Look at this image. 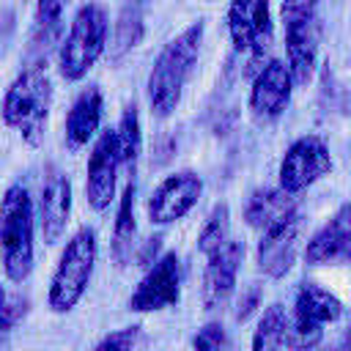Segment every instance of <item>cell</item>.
<instances>
[{
    "label": "cell",
    "mask_w": 351,
    "mask_h": 351,
    "mask_svg": "<svg viewBox=\"0 0 351 351\" xmlns=\"http://www.w3.org/2000/svg\"><path fill=\"white\" fill-rule=\"evenodd\" d=\"M200 44H203V22L197 19L186 30H181L173 41H167L165 49L156 55L148 74V107L154 118H167L178 107L184 85L200 55Z\"/></svg>",
    "instance_id": "cell-1"
},
{
    "label": "cell",
    "mask_w": 351,
    "mask_h": 351,
    "mask_svg": "<svg viewBox=\"0 0 351 351\" xmlns=\"http://www.w3.org/2000/svg\"><path fill=\"white\" fill-rule=\"evenodd\" d=\"M52 107V82L44 66H27L16 74L3 96V123L22 134L27 145H38L47 129V115Z\"/></svg>",
    "instance_id": "cell-2"
},
{
    "label": "cell",
    "mask_w": 351,
    "mask_h": 351,
    "mask_svg": "<svg viewBox=\"0 0 351 351\" xmlns=\"http://www.w3.org/2000/svg\"><path fill=\"white\" fill-rule=\"evenodd\" d=\"M33 219L27 186L11 184L0 197V261L11 282H25L33 271Z\"/></svg>",
    "instance_id": "cell-3"
},
{
    "label": "cell",
    "mask_w": 351,
    "mask_h": 351,
    "mask_svg": "<svg viewBox=\"0 0 351 351\" xmlns=\"http://www.w3.org/2000/svg\"><path fill=\"white\" fill-rule=\"evenodd\" d=\"M107 30H110V22H107L104 5L85 3L77 8L69 36L58 49V71L63 80L77 82L93 69V63L101 58L107 47Z\"/></svg>",
    "instance_id": "cell-4"
},
{
    "label": "cell",
    "mask_w": 351,
    "mask_h": 351,
    "mask_svg": "<svg viewBox=\"0 0 351 351\" xmlns=\"http://www.w3.org/2000/svg\"><path fill=\"white\" fill-rule=\"evenodd\" d=\"M96 266V233L90 228H80L63 247L55 274L49 280V307L52 313H69L85 296Z\"/></svg>",
    "instance_id": "cell-5"
},
{
    "label": "cell",
    "mask_w": 351,
    "mask_h": 351,
    "mask_svg": "<svg viewBox=\"0 0 351 351\" xmlns=\"http://www.w3.org/2000/svg\"><path fill=\"white\" fill-rule=\"evenodd\" d=\"M280 14L285 25V55L291 80L296 85H307L315 71L321 41V19L315 14V3H282Z\"/></svg>",
    "instance_id": "cell-6"
},
{
    "label": "cell",
    "mask_w": 351,
    "mask_h": 351,
    "mask_svg": "<svg viewBox=\"0 0 351 351\" xmlns=\"http://www.w3.org/2000/svg\"><path fill=\"white\" fill-rule=\"evenodd\" d=\"M228 30L236 52H247L252 69H263V58L271 49L274 27L266 0H239L228 8ZM250 69V71H252Z\"/></svg>",
    "instance_id": "cell-7"
},
{
    "label": "cell",
    "mask_w": 351,
    "mask_h": 351,
    "mask_svg": "<svg viewBox=\"0 0 351 351\" xmlns=\"http://www.w3.org/2000/svg\"><path fill=\"white\" fill-rule=\"evenodd\" d=\"M329 170H332V156L326 143L315 134H304L288 145L280 162V189L296 195L310 184H315L318 178H324Z\"/></svg>",
    "instance_id": "cell-8"
},
{
    "label": "cell",
    "mask_w": 351,
    "mask_h": 351,
    "mask_svg": "<svg viewBox=\"0 0 351 351\" xmlns=\"http://www.w3.org/2000/svg\"><path fill=\"white\" fill-rule=\"evenodd\" d=\"M118 170H121V156H118V140L115 132L107 129L99 134L93 143L88 170H85V200L93 211L110 208L115 197V184H118Z\"/></svg>",
    "instance_id": "cell-9"
},
{
    "label": "cell",
    "mask_w": 351,
    "mask_h": 351,
    "mask_svg": "<svg viewBox=\"0 0 351 351\" xmlns=\"http://www.w3.org/2000/svg\"><path fill=\"white\" fill-rule=\"evenodd\" d=\"M181 296V261L176 252H165L140 280L134 293L129 296V310L154 313L173 307Z\"/></svg>",
    "instance_id": "cell-10"
},
{
    "label": "cell",
    "mask_w": 351,
    "mask_h": 351,
    "mask_svg": "<svg viewBox=\"0 0 351 351\" xmlns=\"http://www.w3.org/2000/svg\"><path fill=\"white\" fill-rule=\"evenodd\" d=\"M203 195V178L192 170H178L156 184L148 197V219L154 225H170L181 219Z\"/></svg>",
    "instance_id": "cell-11"
},
{
    "label": "cell",
    "mask_w": 351,
    "mask_h": 351,
    "mask_svg": "<svg viewBox=\"0 0 351 351\" xmlns=\"http://www.w3.org/2000/svg\"><path fill=\"white\" fill-rule=\"evenodd\" d=\"M293 80L282 60H266V66L255 74L252 90H250V112L255 121H274L285 112L291 101Z\"/></svg>",
    "instance_id": "cell-12"
},
{
    "label": "cell",
    "mask_w": 351,
    "mask_h": 351,
    "mask_svg": "<svg viewBox=\"0 0 351 351\" xmlns=\"http://www.w3.org/2000/svg\"><path fill=\"white\" fill-rule=\"evenodd\" d=\"M69 214H71V181L60 167L49 165L38 195V228L47 244H55L66 233Z\"/></svg>",
    "instance_id": "cell-13"
},
{
    "label": "cell",
    "mask_w": 351,
    "mask_h": 351,
    "mask_svg": "<svg viewBox=\"0 0 351 351\" xmlns=\"http://www.w3.org/2000/svg\"><path fill=\"white\" fill-rule=\"evenodd\" d=\"M241 261H244V241L239 239H230L217 255L208 258L206 271H203V288H200L206 310H219L230 299Z\"/></svg>",
    "instance_id": "cell-14"
},
{
    "label": "cell",
    "mask_w": 351,
    "mask_h": 351,
    "mask_svg": "<svg viewBox=\"0 0 351 351\" xmlns=\"http://www.w3.org/2000/svg\"><path fill=\"white\" fill-rule=\"evenodd\" d=\"M307 263H351V203H343L304 247Z\"/></svg>",
    "instance_id": "cell-15"
},
{
    "label": "cell",
    "mask_w": 351,
    "mask_h": 351,
    "mask_svg": "<svg viewBox=\"0 0 351 351\" xmlns=\"http://www.w3.org/2000/svg\"><path fill=\"white\" fill-rule=\"evenodd\" d=\"M302 236V217L291 214L285 222L266 230L258 241V269L269 277H282L296 261V247Z\"/></svg>",
    "instance_id": "cell-16"
},
{
    "label": "cell",
    "mask_w": 351,
    "mask_h": 351,
    "mask_svg": "<svg viewBox=\"0 0 351 351\" xmlns=\"http://www.w3.org/2000/svg\"><path fill=\"white\" fill-rule=\"evenodd\" d=\"M99 123H101V90L96 85H88L85 90L77 93L66 115V145L71 151L88 145L96 137Z\"/></svg>",
    "instance_id": "cell-17"
},
{
    "label": "cell",
    "mask_w": 351,
    "mask_h": 351,
    "mask_svg": "<svg viewBox=\"0 0 351 351\" xmlns=\"http://www.w3.org/2000/svg\"><path fill=\"white\" fill-rule=\"evenodd\" d=\"M63 33V5L55 0H41L36 5V16H33V30L27 38V66H44L47 55L63 44L60 41Z\"/></svg>",
    "instance_id": "cell-18"
},
{
    "label": "cell",
    "mask_w": 351,
    "mask_h": 351,
    "mask_svg": "<svg viewBox=\"0 0 351 351\" xmlns=\"http://www.w3.org/2000/svg\"><path fill=\"white\" fill-rule=\"evenodd\" d=\"M291 214H296V203L288 192H282L280 186L271 189V186H263V189H255L247 203H244V219L250 228L255 230H271L274 225L285 222Z\"/></svg>",
    "instance_id": "cell-19"
},
{
    "label": "cell",
    "mask_w": 351,
    "mask_h": 351,
    "mask_svg": "<svg viewBox=\"0 0 351 351\" xmlns=\"http://www.w3.org/2000/svg\"><path fill=\"white\" fill-rule=\"evenodd\" d=\"M134 197H137V186H134V181H129L126 189H123V195H121V206H118L115 225H112V241H110V252H112V261L118 266H129L132 258L137 255Z\"/></svg>",
    "instance_id": "cell-20"
},
{
    "label": "cell",
    "mask_w": 351,
    "mask_h": 351,
    "mask_svg": "<svg viewBox=\"0 0 351 351\" xmlns=\"http://www.w3.org/2000/svg\"><path fill=\"white\" fill-rule=\"evenodd\" d=\"M343 313V302L329 293L326 288L315 285V282H304L296 291V302H293V315L302 321H310L315 326H324L329 321H337Z\"/></svg>",
    "instance_id": "cell-21"
},
{
    "label": "cell",
    "mask_w": 351,
    "mask_h": 351,
    "mask_svg": "<svg viewBox=\"0 0 351 351\" xmlns=\"http://www.w3.org/2000/svg\"><path fill=\"white\" fill-rule=\"evenodd\" d=\"M115 140H118V156H121V167L126 170L129 181H134V170H137V159H140V148H143V132H140V112L137 104L129 101L121 112V123L115 129Z\"/></svg>",
    "instance_id": "cell-22"
},
{
    "label": "cell",
    "mask_w": 351,
    "mask_h": 351,
    "mask_svg": "<svg viewBox=\"0 0 351 351\" xmlns=\"http://www.w3.org/2000/svg\"><path fill=\"white\" fill-rule=\"evenodd\" d=\"M145 36V22H143V8L137 3L121 5L115 16V33H112V60H121L132 47H137Z\"/></svg>",
    "instance_id": "cell-23"
},
{
    "label": "cell",
    "mask_w": 351,
    "mask_h": 351,
    "mask_svg": "<svg viewBox=\"0 0 351 351\" xmlns=\"http://www.w3.org/2000/svg\"><path fill=\"white\" fill-rule=\"evenodd\" d=\"M285 326H288V313L280 304H269L258 321L255 335H252V351L285 348Z\"/></svg>",
    "instance_id": "cell-24"
},
{
    "label": "cell",
    "mask_w": 351,
    "mask_h": 351,
    "mask_svg": "<svg viewBox=\"0 0 351 351\" xmlns=\"http://www.w3.org/2000/svg\"><path fill=\"white\" fill-rule=\"evenodd\" d=\"M230 241V208L228 203H217L211 208V214L206 217L203 228H200V236H197V250L211 258L217 255L225 244Z\"/></svg>",
    "instance_id": "cell-25"
},
{
    "label": "cell",
    "mask_w": 351,
    "mask_h": 351,
    "mask_svg": "<svg viewBox=\"0 0 351 351\" xmlns=\"http://www.w3.org/2000/svg\"><path fill=\"white\" fill-rule=\"evenodd\" d=\"M27 313V299L19 293H5L0 285V351H8V337L11 329L25 318Z\"/></svg>",
    "instance_id": "cell-26"
},
{
    "label": "cell",
    "mask_w": 351,
    "mask_h": 351,
    "mask_svg": "<svg viewBox=\"0 0 351 351\" xmlns=\"http://www.w3.org/2000/svg\"><path fill=\"white\" fill-rule=\"evenodd\" d=\"M324 337V329L302 321L296 315H288V326H285V348L291 351H313Z\"/></svg>",
    "instance_id": "cell-27"
},
{
    "label": "cell",
    "mask_w": 351,
    "mask_h": 351,
    "mask_svg": "<svg viewBox=\"0 0 351 351\" xmlns=\"http://www.w3.org/2000/svg\"><path fill=\"white\" fill-rule=\"evenodd\" d=\"M192 348L195 351H230L233 346H230V337H228L225 326L217 324V321H211V324H206V326H200L195 332Z\"/></svg>",
    "instance_id": "cell-28"
},
{
    "label": "cell",
    "mask_w": 351,
    "mask_h": 351,
    "mask_svg": "<svg viewBox=\"0 0 351 351\" xmlns=\"http://www.w3.org/2000/svg\"><path fill=\"white\" fill-rule=\"evenodd\" d=\"M140 326H123V329H115L110 335H104L93 351H134L137 343H140Z\"/></svg>",
    "instance_id": "cell-29"
},
{
    "label": "cell",
    "mask_w": 351,
    "mask_h": 351,
    "mask_svg": "<svg viewBox=\"0 0 351 351\" xmlns=\"http://www.w3.org/2000/svg\"><path fill=\"white\" fill-rule=\"evenodd\" d=\"M261 299H263L261 285H250L247 291H241V296H239V302H236V321H239V324H244V321L258 310Z\"/></svg>",
    "instance_id": "cell-30"
},
{
    "label": "cell",
    "mask_w": 351,
    "mask_h": 351,
    "mask_svg": "<svg viewBox=\"0 0 351 351\" xmlns=\"http://www.w3.org/2000/svg\"><path fill=\"white\" fill-rule=\"evenodd\" d=\"M159 247H162V233H156V236L145 239V244H143V247L137 250V255H134V258H137V263H140V266H148V269H151V266H154V263L159 261V258H156Z\"/></svg>",
    "instance_id": "cell-31"
},
{
    "label": "cell",
    "mask_w": 351,
    "mask_h": 351,
    "mask_svg": "<svg viewBox=\"0 0 351 351\" xmlns=\"http://www.w3.org/2000/svg\"><path fill=\"white\" fill-rule=\"evenodd\" d=\"M337 351H351V324H348V329H346V335H343V340H340Z\"/></svg>",
    "instance_id": "cell-32"
}]
</instances>
